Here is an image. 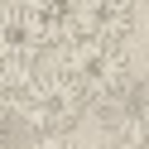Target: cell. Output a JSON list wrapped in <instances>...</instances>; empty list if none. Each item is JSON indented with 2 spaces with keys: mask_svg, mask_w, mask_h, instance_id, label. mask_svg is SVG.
<instances>
[{
  "mask_svg": "<svg viewBox=\"0 0 149 149\" xmlns=\"http://www.w3.org/2000/svg\"><path fill=\"white\" fill-rule=\"evenodd\" d=\"M5 96H10V111L34 130V135H53V130H72L82 116L91 111V101L63 77L58 68L39 72L34 68L29 77H15L5 82Z\"/></svg>",
  "mask_w": 149,
  "mask_h": 149,
  "instance_id": "1",
  "label": "cell"
},
{
  "mask_svg": "<svg viewBox=\"0 0 149 149\" xmlns=\"http://www.w3.org/2000/svg\"><path fill=\"white\" fill-rule=\"evenodd\" d=\"M58 72L91 101V111L130 77V53L125 43H96V39H68L58 53Z\"/></svg>",
  "mask_w": 149,
  "mask_h": 149,
  "instance_id": "2",
  "label": "cell"
},
{
  "mask_svg": "<svg viewBox=\"0 0 149 149\" xmlns=\"http://www.w3.org/2000/svg\"><path fill=\"white\" fill-rule=\"evenodd\" d=\"M96 116L106 120V135L120 139L125 149H149V77H135L130 72L96 106Z\"/></svg>",
  "mask_w": 149,
  "mask_h": 149,
  "instance_id": "3",
  "label": "cell"
},
{
  "mask_svg": "<svg viewBox=\"0 0 149 149\" xmlns=\"http://www.w3.org/2000/svg\"><path fill=\"white\" fill-rule=\"evenodd\" d=\"M135 34V0H68V39L125 43Z\"/></svg>",
  "mask_w": 149,
  "mask_h": 149,
  "instance_id": "4",
  "label": "cell"
},
{
  "mask_svg": "<svg viewBox=\"0 0 149 149\" xmlns=\"http://www.w3.org/2000/svg\"><path fill=\"white\" fill-rule=\"evenodd\" d=\"M29 149H77V144L68 139V130H53V135H34Z\"/></svg>",
  "mask_w": 149,
  "mask_h": 149,
  "instance_id": "5",
  "label": "cell"
},
{
  "mask_svg": "<svg viewBox=\"0 0 149 149\" xmlns=\"http://www.w3.org/2000/svg\"><path fill=\"white\" fill-rule=\"evenodd\" d=\"M5 111H10V96H5V82H0V116H5Z\"/></svg>",
  "mask_w": 149,
  "mask_h": 149,
  "instance_id": "6",
  "label": "cell"
},
{
  "mask_svg": "<svg viewBox=\"0 0 149 149\" xmlns=\"http://www.w3.org/2000/svg\"><path fill=\"white\" fill-rule=\"evenodd\" d=\"M0 15H5V0H0Z\"/></svg>",
  "mask_w": 149,
  "mask_h": 149,
  "instance_id": "7",
  "label": "cell"
},
{
  "mask_svg": "<svg viewBox=\"0 0 149 149\" xmlns=\"http://www.w3.org/2000/svg\"><path fill=\"white\" fill-rule=\"evenodd\" d=\"M116 149H125V144H116Z\"/></svg>",
  "mask_w": 149,
  "mask_h": 149,
  "instance_id": "8",
  "label": "cell"
}]
</instances>
